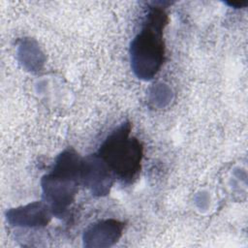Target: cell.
<instances>
[{
  "label": "cell",
  "instance_id": "cell-6",
  "mask_svg": "<svg viewBox=\"0 0 248 248\" xmlns=\"http://www.w3.org/2000/svg\"><path fill=\"white\" fill-rule=\"evenodd\" d=\"M52 212L45 202H34L7 211V220L13 226L36 228L46 226Z\"/></svg>",
  "mask_w": 248,
  "mask_h": 248
},
{
  "label": "cell",
  "instance_id": "cell-2",
  "mask_svg": "<svg viewBox=\"0 0 248 248\" xmlns=\"http://www.w3.org/2000/svg\"><path fill=\"white\" fill-rule=\"evenodd\" d=\"M82 160L75 150L66 149L58 155L50 172L42 178L44 202L57 217L64 216L75 201L81 184Z\"/></svg>",
  "mask_w": 248,
  "mask_h": 248
},
{
  "label": "cell",
  "instance_id": "cell-3",
  "mask_svg": "<svg viewBox=\"0 0 248 248\" xmlns=\"http://www.w3.org/2000/svg\"><path fill=\"white\" fill-rule=\"evenodd\" d=\"M132 125L125 122L111 132L99 147L97 154L108 165L115 178L131 184L138 177L143 157V146L131 137Z\"/></svg>",
  "mask_w": 248,
  "mask_h": 248
},
{
  "label": "cell",
  "instance_id": "cell-5",
  "mask_svg": "<svg viewBox=\"0 0 248 248\" xmlns=\"http://www.w3.org/2000/svg\"><path fill=\"white\" fill-rule=\"evenodd\" d=\"M125 224L115 219L102 220L92 224L83 232L85 247L106 248L115 244L122 236Z\"/></svg>",
  "mask_w": 248,
  "mask_h": 248
},
{
  "label": "cell",
  "instance_id": "cell-1",
  "mask_svg": "<svg viewBox=\"0 0 248 248\" xmlns=\"http://www.w3.org/2000/svg\"><path fill=\"white\" fill-rule=\"evenodd\" d=\"M168 22L169 16L164 8L150 7L140 31L131 43V67L142 80L152 79L164 64L166 50L163 34Z\"/></svg>",
  "mask_w": 248,
  "mask_h": 248
},
{
  "label": "cell",
  "instance_id": "cell-4",
  "mask_svg": "<svg viewBox=\"0 0 248 248\" xmlns=\"http://www.w3.org/2000/svg\"><path fill=\"white\" fill-rule=\"evenodd\" d=\"M114 175L97 153L82 160L81 184L95 196H106L112 186Z\"/></svg>",
  "mask_w": 248,
  "mask_h": 248
}]
</instances>
